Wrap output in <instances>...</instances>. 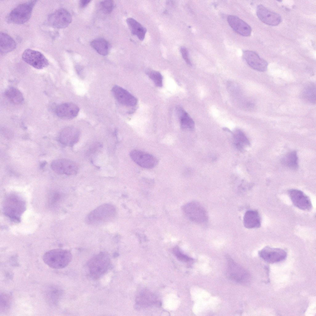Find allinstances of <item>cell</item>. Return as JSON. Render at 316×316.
<instances>
[{
	"instance_id": "f1b7e54d",
	"label": "cell",
	"mask_w": 316,
	"mask_h": 316,
	"mask_svg": "<svg viewBox=\"0 0 316 316\" xmlns=\"http://www.w3.org/2000/svg\"><path fill=\"white\" fill-rule=\"evenodd\" d=\"M235 144L237 148L240 151H243L244 148L250 145L249 140L243 132L239 129L235 131L233 133Z\"/></svg>"
},
{
	"instance_id": "d6986e66",
	"label": "cell",
	"mask_w": 316,
	"mask_h": 316,
	"mask_svg": "<svg viewBox=\"0 0 316 316\" xmlns=\"http://www.w3.org/2000/svg\"><path fill=\"white\" fill-rule=\"evenodd\" d=\"M79 110L78 107L74 103L67 102L60 104L56 108L57 115L64 119H71L75 117Z\"/></svg>"
},
{
	"instance_id": "d6a6232c",
	"label": "cell",
	"mask_w": 316,
	"mask_h": 316,
	"mask_svg": "<svg viewBox=\"0 0 316 316\" xmlns=\"http://www.w3.org/2000/svg\"><path fill=\"white\" fill-rule=\"evenodd\" d=\"M101 10L105 14H109L112 11L114 7V3L112 0H104L100 4Z\"/></svg>"
},
{
	"instance_id": "9a60e30c",
	"label": "cell",
	"mask_w": 316,
	"mask_h": 316,
	"mask_svg": "<svg viewBox=\"0 0 316 316\" xmlns=\"http://www.w3.org/2000/svg\"><path fill=\"white\" fill-rule=\"evenodd\" d=\"M243 56L246 62L252 69L260 72H264L267 70L268 63L255 52L245 51Z\"/></svg>"
},
{
	"instance_id": "7402d4cb",
	"label": "cell",
	"mask_w": 316,
	"mask_h": 316,
	"mask_svg": "<svg viewBox=\"0 0 316 316\" xmlns=\"http://www.w3.org/2000/svg\"><path fill=\"white\" fill-rule=\"evenodd\" d=\"M16 44L14 40L7 34L1 32L0 34V51L2 54H5L14 50Z\"/></svg>"
},
{
	"instance_id": "7c38bea8",
	"label": "cell",
	"mask_w": 316,
	"mask_h": 316,
	"mask_svg": "<svg viewBox=\"0 0 316 316\" xmlns=\"http://www.w3.org/2000/svg\"><path fill=\"white\" fill-rule=\"evenodd\" d=\"M259 254L264 261L271 263L282 261L287 256V253L284 250L269 246L266 247L259 251Z\"/></svg>"
},
{
	"instance_id": "5b68a950",
	"label": "cell",
	"mask_w": 316,
	"mask_h": 316,
	"mask_svg": "<svg viewBox=\"0 0 316 316\" xmlns=\"http://www.w3.org/2000/svg\"><path fill=\"white\" fill-rule=\"evenodd\" d=\"M37 1L31 0L17 6L9 14L6 19L7 22L20 24L27 21L31 17L33 8Z\"/></svg>"
},
{
	"instance_id": "4dcf8cb0",
	"label": "cell",
	"mask_w": 316,
	"mask_h": 316,
	"mask_svg": "<svg viewBox=\"0 0 316 316\" xmlns=\"http://www.w3.org/2000/svg\"><path fill=\"white\" fill-rule=\"evenodd\" d=\"M146 73L149 77L153 81L156 86L161 87L163 85V77L161 73L159 72L147 69Z\"/></svg>"
},
{
	"instance_id": "cb8c5ba5",
	"label": "cell",
	"mask_w": 316,
	"mask_h": 316,
	"mask_svg": "<svg viewBox=\"0 0 316 316\" xmlns=\"http://www.w3.org/2000/svg\"><path fill=\"white\" fill-rule=\"evenodd\" d=\"M126 21L132 34L136 35L140 40H143L147 31L146 28L132 18H128Z\"/></svg>"
},
{
	"instance_id": "603a6c76",
	"label": "cell",
	"mask_w": 316,
	"mask_h": 316,
	"mask_svg": "<svg viewBox=\"0 0 316 316\" xmlns=\"http://www.w3.org/2000/svg\"><path fill=\"white\" fill-rule=\"evenodd\" d=\"M176 110L181 128L185 130H193L195 126L194 122L188 114L180 106L177 107Z\"/></svg>"
},
{
	"instance_id": "83f0119b",
	"label": "cell",
	"mask_w": 316,
	"mask_h": 316,
	"mask_svg": "<svg viewBox=\"0 0 316 316\" xmlns=\"http://www.w3.org/2000/svg\"><path fill=\"white\" fill-rule=\"evenodd\" d=\"M298 159L295 151L289 152L285 155L281 159V163L285 166L293 170L298 167Z\"/></svg>"
},
{
	"instance_id": "e575fe53",
	"label": "cell",
	"mask_w": 316,
	"mask_h": 316,
	"mask_svg": "<svg viewBox=\"0 0 316 316\" xmlns=\"http://www.w3.org/2000/svg\"><path fill=\"white\" fill-rule=\"evenodd\" d=\"M180 50L182 57L186 63L189 65H191L192 64L187 49L185 47H182L181 48Z\"/></svg>"
},
{
	"instance_id": "2e32d148",
	"label": "cell",
	"mask_w": 316,
	"mask_h": 316,
	"mask_svg": "<svg viewBox=\"0 0 316 316\" xmlns=\"http://www.w3.org/2000/svg\"><path fill=\"white\" fill-rule=\"evenodd\" d=\"M112 92L116 100L124 105L133 106L137 103V100L135 97L120 86H114L112 89Z\"/></svg>"
},
{
	"instance_id": "d590c367",
	"label": "cell",
	"mask_w": 316,
	"mask_h": 316,
	"mask_svg": "<svg viewBox=\"0 0 316 316\" xmlns=\"http://www.w3.org/2000/svg\"><path fill=\"white\" fill-rule=\"evenodd\" d=\"M90 2V0H81L79 2L80 6L81 7H85Z\"/></svg>"
},
{
	"instance_id": "277c9868",
	"label": "cell",
	"mask_w": 316,
	"mask_h": 316,
	"mask_svg": "<svg viewBox=\"0 0 316 316\" xmlns=\"http://www.w3.org/2000/svg\"><path fill=\"white\" fill-rule=\"evenodd\" d=\"M110 263V257L107 253L101 252L95 255L88 263L90 275L95 279L100 278L107 271Z\"/></svg>"
},
{
	"instance_id": "9c48e42d",
	"label": "cell",
	"mask_w": 316,
	"mask_h": 316,
	"mask_svg": "<svg viewBox=\"0 0 316 316\" xmlns=\"http://www.w3.org/2000/svg\"><path fill=\"white\" fill-rule=\"evenodd\" d=\"M129 155L134 162L143 168H152L158 163V160L155 157L141 150H133L130 152Z\"/></svg>"
},
{
	"instance_id": "4fadbf2b",
	"label": "cell",
	"mask_w": 316,
	"mask_h": 316,
	"mask_svg": "<svg viewBox=\"0 0 316 316\" xmlns=\"http://www.w3.org/2000/svg\"><path fill=\"white\" fill-rule=\"evenodd\" d=\"M290 199L293 205L298 208L305 211H310L312 208L311 201L302 191L297 189H291L288 192Z\"/></svg>"
},
{
	"instance_id": "836d02e7",
	"label": "cell",
	"mask_w": 316,
	"mask_h": 316,
	"mask_svg": "<svg viewBox=\"0 0 316 316\" xmlns=\"http://www.w3.org/2000/svg\"><path fill=\"white\" fill-rule=\"evenodd\" d=\"M173 252L177 259L180 261L187 262L192 261L193 259L183 254L178 247H176L173 249Z\"/></svg>"
},
{
	"instance_id": "52a82bcc",
	"label": "cell",
	"mask_w": 316,
	"mask_h": 316,
	"mask_svg": "<svg viewBox=\"0 0 316 316\" xmlns=\"http://www.w3.org/2000/svg\"><path fill=\"white\" fill-rule=\"evenodd\" d=\"M227 277L231 280L241 284L248 283L250 280L248 272L228 256L227 257Z\"/></svg>"
},
{
	"instance_id": "5bb4252c",
	"label": "cell",
	"mask_w": 316,
	"mask_h": 316,
	"mask_svg": "<svg viewBox=\"0 0 316 316\" xmlns=\"http://www.w3.org/2000/svg\"><path fill=\"white\" fill-rule=\"evenodd\" d=\"M256 15L261 21L268 25L276 26L281 21L279 14L270 10L262 5L257 6Z\"/></svg>"
},
{
	"instance_id": "ba28073f",
	"label": "cell",
	"mask_w": 316,
	"mask_h": 316,
	"mask_svg": "<svg viewBox=\"0 0 316 316\" xmlns=\"http://www.w3.org/2000/svg\"><path fill=\"white\" fill-rule=\"evenodd\" d=\"M22 58L27 63L37 69H42L49 64L48 61L42 53L30 49L24 51Z\"/></svg>"
},
{
	"instance_id": "30bf717a",
	"label": "cell",
	"mask_w": 316,
	"mask_h": 316,
	"mask_svg": "<svg viewBox=\"0 0 316 316\" xmlns=\"http://www.w3.org/2000/svg\"><path fill=\"white\" fill-rule=\"evenodd\" d=\"M71 14L66 9H57L49 15L48 21L52 27L57 28H64L67 27L72 21Z\"/></svg>"
},
{
	"instance_id": "8992f818",
	"label": "cell",
	"mask_w": 316,
	"mask_h": 316,
	"mask_svg": "<svg viewBox=\"0 0 316 316\" xmlns=\"http://www.w3.org/2000/svg\"><path fill=\"white\" fill-rule=\"evenodd\" d=\"M183 210L187 217L193 222L202 224L207 220L206 210L197 202L193 201L187 203L183 206Z\"/></svg>"
},
{
	"instance_id": "1f68e13d",
	"label": "cell",
	"mask_w": 316,
	"mask_h": 316,
	"mask_svg": "<svg viewBox=\"0 0 316 316\" xmlns=\"http://www.w3.org/2000/svg\"><path fill=\"white\" fill-rule=\"evenodd\" d=\"M11 299L8 295L1 293L0 295V311L2 312L7 311L11 305Z\"/></svg>"
},
{
	"instance_id": "44dd1931",
	"label": "cell",
	"mask_w": 316,
	"mask_h": 316,
	"mask_svg": "<svg viewBox=\"0 0 316 316\" xmlns=\"http://www.w3.org/2000/svg\"><path fill=\"white\" fill-rule=\"evenodd\" d=\"M243 224L247 228L260 227L261 219L258 212L255 210H249L245 213L243 217Z\"/></svg>"
},
{
	"instance_id": "484cf974",
	"label": "cell",
	"mask_w": 316,
	"mask_h": 316,
	"mask_svg": "<svg viewBox=\"0 0 316 316\" xmlns=\"http://www.w3.org/2000/svg\"><path fill=\"white\" fill-rule=\"evenodd\" d=\"M92 47L99 54L103 55H107L109 51L110 46L108 42L102 38L95 39L90 43Z\"/></svg>"
},
{
	"instance_id": "e0dca14e",
	"label": "cell",
	"mask_w": 316,
	"mask_h": 316,
	"mask_svg": "<svg viewBox=\"0 0 316 316\" xmlns=\"http://www.w3.org/2000/svg\"><path fill=\"white\" fill-rule=\"evenodd\" d=\"M79 136V130L75 127H70L63 129L60 132L58 139L63 145L72 146L77 142Z\"/></svg>"
},
{
	"instance_id": "ac0fdd59",
	"label": "cell",
	"mask_w": 316,
	"mask_h": 316,
	"mask_svg": "<svg viewBox=\"0 0 316 316\" xmlns=\"http://www.w3.org/2000/svg\"><path fill=\"white\" fill-rule=\"evenodd\" d=\"M227 20L230 27L238 34L245 36L251 35L252 29L250 26L239 17L230 15L228 16Z\"/></svg>"
},
{
	"instance_id": "4316f807",
	"label": "cell",
	"mask_w": 316,
	"mask_h": 316,
	"mask_svg": "<svg viewBox=\"0 0 316 316\" xmlns=\"http://www.w3.org/2000/svg\"><path fill=\"white\" fill-rule=\"evenodd\" d=\"M5 94L7 98L14 104H20L24 100L22 93L15 87H10L7 88L5 91Z\"/></svg>"
},
{
	"instance_id": "3957f363",
	"label": "cell",
	"mask_w": 316,
	"mask_h": 316,
	"mask_svg": "<svg viewBox=\"0 0 316 316\" xmlns=\"http://www.w3.org/2000/svg\"><path fill=\"white\" fill-rule=\"evenodd\" d=\"M116 209L113 205L105 204L91 211L86 218V221L90 224H97L110 220L115 216Z\"/></svg>"
},
{
	"instance_id": "6da1fadb",
	"label": "cell",
	"mask_w": 316,
	"mask_h": 316,
	"mask_svg": "<svg viewBox=\"0 0 316 316\" xmlns=\"http://www.w3.org/2000/svg\"><path fill=\"white\" fill-rule=\"evenodd\" d=\"M26 209V203L24 199L18 194H9L4 200L3 213L13 221L19 222Z\"/></svg>"
},
{
	"instance_id": "f546056e",
	"label": "cell",
	"mask_w": 316,
	"mask_h": 316,
	"mask_svg": "<svg viewBox=\"0 0 316 316\" xmlns=\"http://www.w3.org/2000/svg\"><path fill=\"white\" fill-rule=\"evenodd\" d=\"M62 291L56 286H50L47 289L45 295L47 301L53 305L57 303L62 296Z\"/></svg>"
},
{
	"instance_id": "ffe728a7",
	"label": "cell",
	"mask_w": 316,
	"mask_h": 316,
	"mask_svg": "<svg viewBox=\"0 0 316 316\" xmlns=\"http://www.w3.org/2000/svg\"><path fill=\"white\" fill-rule=\"evenodd\" d=\"M137 305L141 307H146L153 305L160 306V303L157 300L155 296L148 290L142 291L136 299Z\"/></svg>"
},
{
	"instance_id": "7a4b0ae2",
	"label": "cell",
	"mask_w": 316,
	"mask_h": 316,
	"mask_svg": "<svg viewBox=\"0 0 316 316\" xmlns=\"http://www.w3.org/2000/svg\"><path fill=\"white\" fill-rule=\"evenodd\" d=\"M72 258V254L70 251L62 249L49 250L43 257V260L45 264L56 269H62L67 266Z\"/></svg>"
},
{
	"instance_id": "8fae6325",
	"label": "cell",
	"mask_w": 316,
	"mask_h": 316,
	"mask_svg": "<svg viewBox=\"0 0 316 316\" xmlns=\"http://www.w3.org/2000/svg\"><path fill=\"white\" fill-rule=\"evenodd\" d=\"M52 169L55 173L61 174L75 175L78 167L74 161L66 159H58L53 160L51 164Z\"/></svg>"
},
{
	"instance_id": "d4e9b609",
	"label": "cell",
	"mask_w": 316,
	"mask_h": 316,
	"mask_svg": "<svg viewBox=\"0 0 316 316\" xmlns=\"http://www.w3.org/2000/svg\"><path fill=\"white\" fill-rule=\"evenodd\" d=\"M316 86L313 83L310 82L304 87L301 94L303 99L306 102L311 104L316 103Z\"/></svg>"
}]
</instances>
